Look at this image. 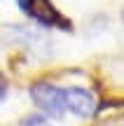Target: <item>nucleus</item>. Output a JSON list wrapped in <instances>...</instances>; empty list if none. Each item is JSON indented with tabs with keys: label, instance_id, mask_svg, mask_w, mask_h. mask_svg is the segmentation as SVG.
<instances>
[{
	"label": "nucleus",
	"instance_id": "nucleus-5",
	"mask_svg": "<svg viewBox=\"0 0 124 126\" xmlns=\"http://www.w3.org/2000/svg\"><path fill=\"white\" fill-rule=\"evenodd\" d=\"M7 96H9V84H7V79L0 75V103H2Z\"/></svg>",
	"mask_w": 124,
	"mask_h": 126
},
{
	"label": "nucleus",
	"instance_id": "nucleus-6",
	"mask_svg": "<svg viewBox=\"0 0 124 126\" xmlns=\"http://www.w3.org/2000/svg\"><path fill=\"white\" fill-rule=\"evenodd\" d=\"M17 2H19V0H17Z\"/></svg>",
	"mask_w": 124,
	"mask_h": 126
},
{
	"label": "nucleus",
	"instance_id": "nucleus-2",
	"mask_svg": "<svg viewBox=\"0 0 124 126\" xmlns=\"http://www.w3.org/2000/svg\"><path fill=\"white\" fill-rule=\"evenodd\" d=\"M17 5L26 16H31L35 23L45 28H56V31H66V33L73 31V23L66 19V14H61L54 7L52 0H19Z\"/></svg>",
	"mask_w": 124,
	"mask_h": 126
},
{
	"label": "nucleus",
	"instance_id": "nucleus-3",
	"mask_svg": "<svg viewBox=\"0 0 124 126\" xmlns=\"http://www.w3.org/2000/svg\"><path fill=\"white\" fill-rule=\"evenodd\" d=\"M63 100L66 112H70L77 119H91L98 112L96 96L84 86H63Z\"/></svg>",
	"mask_w": 124,
	"mask_h": 126
},
{
	"label": "nucleus",
	"instance_id": "nucleus-4",
	"mask_svg": "<svg viewBox=\"0 0 124 126\" xmlns=\"http://www.w3.org/2000/svg\"><path fill=\"white\" fill-rule=\"evenodd\" d=\"M19 126H54L52 124V119L47 117V114H42V112H28V114H23L21 119H19Z\"/></svg>",
	"mask_w": 124,
	"mask_h": 126
},
{
	"label": "nucleus",
	"instance_id": "nucleus-1",
	"mask_svg": "<svg viewBox=\"0 0 124 126\" xmlns=\"http://www.w3.org/2000/svg\"><path fill=\"white\" fill-rule=\"evenodd\" d=\"M33 105L37 108V112L47 114L49 119H63L66 114V100H63V86L54 84V82H35L28 89Z\"/></svg>",
	"mask_w": 124,
	"mask_h": 126
}]
</instances>
